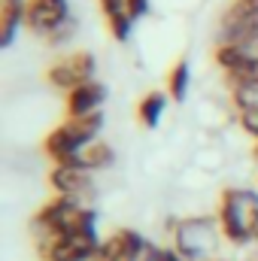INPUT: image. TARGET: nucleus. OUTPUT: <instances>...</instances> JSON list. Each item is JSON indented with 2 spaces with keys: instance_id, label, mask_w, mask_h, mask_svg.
<instances>
[{
  "instance_id": "nucleus-1",
  "label": "nucleus",
  "mask_w": 258,
  "mask_h": 261,
  "mask_svg": "<svg viewBox=\"0 0 258 261\" xmlns=\"http://www.w3.org/2000/svg\"><path fill=\"white\" fill-rule=\"evenodd\" d=\"M219 219L216 216H197V219H183L173 231V249L186 261H210L219 258L216 246H219Z\"/></svg>"
},
{
  "instance_id": "nucleus-2",
  "label": "nucleus",
  "mask_w": 258,
  "mask_h": 261,
  "mask_svg": "<svg viewBox=\"0 0 258 261\" xmlns=\"http://www.w3.org/2000/svg\"><path fill=\"white\" fill-rule=\"evenodd\" d=\"M255 192H243V189H225L216 206V219L222 228V237L231 246H246L252 240L249 231V206H252Z\"/></svg>"
},
{
  "instance_id": "nucleus-3",
  "label": "nucleus",
  "mask_w": 258,
  "mask_h": 261,
  "mask_svg": "<svg viewBox=\"0 0 258 261\" xmlns=\"http://www.w3.org/2000/svg\"><path fill=\"white\" fill-rule=\"evenodd\" d=\"M67 21H70L67 0H28L24 3V28L40 40H49Z\"/></svg>"
},
{
  "instance_id": "nucleus-4",
  "label": "nucleus",
  "mask_w": 258,
  "mask_h": 261,
  "mask_svg": "<svg viewBox=\"0 0 258 261\" xmlns=\"http://www.w3.org/2000/svg\"><path fill=\"white\" fill-rule=\"evenodd\" d=\"M94 55L91 52H73V55H67L61 61H55V64L49 67V73H46V79H49V85H55V88H61V91H73V88H79V85H85V82H91L94 79Z\"/></svg>"
},
{
  "instance_id": "nucleus-5",
  "label": "nucleus",
  "mask_w": 258,
  "mask_h": 261,
  "mask_svg": "<svg viewBox=\"0 0 258 261\" xmlns=\"http://www.w3.org/2000/svg\"><path fill=\"white\" fill-rule=\"evenodd\" d=\"M146 246H149V240L140 231L119 228L107 240H100V246H97V252H94L91 261H140L143 252H146Z\"/></svg>"
},
{
  "instance_id": "nucleus-6",
  "label": "nucleus",
  "mask_w": 258,
  "mask_h": 261,
  "mask_svg": "<svg viewBox=\"0 0 258 261\" xmlns=\"http://www.w3.org/2000/svg\"><path fill=\"white\" fill-rule=\"evenodd\" d=\"M49 189L55 195H70V197H85L94 189V179H91V170H79V167H64V164H55L49 170Z\"/></svg>"
},
{
  "instance_id": "nucleus-7",
  "label": "nucleus",
  "mask_w": 258,
  "mask_h": 261,
  "mask_svg": "<svg viewBox=\"0 0 258 261\" xmlns=\"http://www.w3.org/2000/svg\"><path fill=\"white\" fill-rule=\"evenodd\" d=\"M107 100V85L104 82H85L73 91H67V119H79V116H91L100 110V103Z\"/></svg>"
},
{
  "instance_id": "nucleus-8",
  "label": "nucleus",
  "mask_w": 258,
  "mask_h": 261,
  "mask_svg": "<svg viewBox=\"0 0 258 261\" xmlns=\"http://www.w3.org/2000/svg\"><path fill=\"white\" fill-rule=\"evenodd\" d=\"M222 43L246 46V49L255 52V46H258V15H231V12H225V21H222Z\"/></svg>"
},
{
  "instance_id": "nucleus-9",
  "label": "nucleus",
  "mask_w": 258,
  "mask_h": 261,
  "mask_svg": "<svg viewBox=\"0 0 258 261\" xmlns=\"http://www.w3.org/2000/svg\"><path fill=\"white\" fill-rule=\"evenodd\" d=\"M43 149H46V155L58 164V161H64L70 155H79V152H85V146L67 130V125H58L55 130H49L46 134V140H43Z\"/></svg>"
},
{
  "instance_id": "nucleus-10",
  "label": "nucleus",
  "mask_w": 258,
  "mask_h": 261,
  "mask_svg": "<svg viewBox=\"0 0 258 261\" xmlns=\"http://www.w3.org/2000/svg\"><path fill=\"white\" fill-rule=\"evenodd\" d=\"M164 107H167V94H161V91L143 94L140 103H137V122L143 128H158V122L164 116Z\"/></svg>"
},
{
  "instance_id": "nucleus-11",
  "label": "nucleus",
  "mask_w": 258,
  "mask_h": 261,
  "mask_svg": "<svg viewBox=\"0 0 258 261\" xmlns=\"http://www.w3.org/2000/svg\"><path fill=\"white\" fill-rule=\"evenodd\" d=\"M67 130L82 143V146H91L94 140H97V134L104 128V113L97 110V113H91V116H79V119H67L64 122Z\"/></svg>"
},
{
  "instance_id": "nucleus-12",
  "label": "nucleus",
  "mask_w": 258,
  "mask_h": 261,
  "mask_svg": "<svg viewBox=\"0 0 258 261\" xmlns=\"http://www.w3.org/2000/svg\"><path fill=\"white\" fill-rule=\"evenodd\" d=\"M24 24V3H3L0 9V46H12L15 31Z\"/></svg>"
},
{
  "instance_id": "nucleus-13",
  "label": "nucleus",
  "mask_w": 258,
  "mask_h": 261,
  "mask_svg": "<svg viewBox=\"0 0 258 261\" xmlns=\"http://www.w3.org/2000/svg\"><path fill=\"white\" fill-rule=\"evenodd\" d=\"M189 82H192V67H189V58H179L176 64L170 67V73H167V94H170V100L183 103V100H186V94H189Z\"/></svg>"
},
{
  "instance_id": "nucleus-14",
  "label": "nucleus",
  "mask_w": 258,
  "mask_h": 261,
  "mask_svg": "<svg viewBox=\"0 0 258 261\" xmlns=\"http://www.w3.org/2000/svg\"><path fill=\"white\" fill-rule=\"evenodd\" d=\"M82 155H85L88 170H107V167L116 164V149H113L110 143H104V140H94L91 146H85Z\"/></svg>"
},
{
  "instance_id": "nucleus-15",
  "label": "nucleus",
  "mask_w": 258,
  "mask_h": 261,
  "mask_svg": "<svg viewBox=\"0 0 258 261\" xmlns=\"http://www.w3.org/2000/svg\"><path fill=\"white\" fill-rule=\"evenodd\" d=\"M249 55H255L252 49H246V46H231V43H219V49H216V64L222 67L225 73H231V70H237V67L243 64Z\"/></svg>"
},
{
  "instance_id": "nucleus-16",
  "label": "nucleus",
  "mask_w": 258,
  "mask_h": 261,
  "mask_svg": "<svg viewBox=\"0 0 258 261\" xmlns=\"http://www.w3.org/2000/svg\"><path fill=\"white\" fill-rule=\"evenodd\" d=\"M225 79H228L231 88H240V85H258V55H249L237 70L225 73Z\"/></svg>"
},
{
  "instance_id": "nucleus-17",
  "label": "nucleus",
  "mask_w": 258,
  "mask_h": 261,
  "mask_svg": "<svg viewBox=\"0 0 258 261\" xmlns=\"http://www.w3.org/2000/svg\"><path fill=\"white\" fill-rule=\"evenodd\" d=\"M231 100H234L237 113H258V85L231 88Z\"/></svg>"
},
{
  "instance_id": "nucleus-18",
  "label": "nucleus",
  "mask_w": 258,
  "mask_h": 261,
  "mask_svg": "<svg viewBox=\"0 0 258 261\" xmlns=\"http://www.w3.org/2000/svg\"><path fill=\"white\" fill-rule=\"evenodd\" d=\"M73 34H76V21L70 18L64 28H58V31H55V34H52V37H49L46 43H49V46H64V43L70 40V37H73Z\"/></svg>"
},
{
  "instance_id": "nucleus-19",
  "label": "nucleus",
  "mask_w": 258,
  "mask_h": 261,
  "mask_svg": "<svg viewBox=\"0 0 258 261\" xmlns=\"http://www.w3.org/2000/svg\"><path fill=\"white\" fill-rule=\"evenodd\" d=\"M97 3H100V9H104L107 21H110V18H116V15H122V12H128V0H97Z\"/></svg>"
},
{
  "instance_id": "nucleus-20",
  "label": "nucleus",
  "mask_w": 258,
  "mask_h": 261,
  "mask_svg": "<svg viewBox=\"0 0 258 261\" xmlns=\"http://www.w3.org/2000/svg\"><path fill=\"white\" fill-rule=\"evenodd\" d=\"M237 122L252 140H258V113H237Z\"/></svg>"
},
{
  "instance_id": "nucleus-21",
  "label": "nucleus",
  "mask_w": 258,
  "mask_h": 261,
  "mask_svg": "<svg viewBox=\"0 0 258 261\" xmlns=\"http://www.w3.org/2000/svg\"><path fill=\"white\" fill-rule=\"evenodd\" d=\"M228 12L231 15H258V0H234Z\"/></svg>"
},
{
  "instance_id": "nucleus-22",
  "label": "nucleus",
  "mask_w": 258,
  "mask_h": 261,
  "mask_svg": "<svg viewBox=\"0 0 258 261\" xmlns=\"http://www.w3.org/2000/svg\"><path fill=\"white\" fill-rule=\"evenodd\" d=\"M128 15L137 21L143 15H149V0H128Z\"/></svg>"
},
{
  "instance_id": "nucleus-23",
  "label": "nucleus",
  "mask_w": 258,
  "mask_h": 261,
  "mask_svg": "<svg viewBox=\"0 0 258 261\" xmlns=\"http://www.w3.org/2000/svg\"><path fill=\"white\" fill-rule=\"evenodd\" d=\"M249 231H252V240L258 243V192L252 197V206H249Z\"/></svg>"
},
{
  "instance_id": "nucleus-24",
  "label": "nucleus",
  "mask_w": 258,
  "mask_h": 261,
  "mask_svg": "<svg viewBox=\"0 0 258 261\" xmlns=\"http://www.w3.org/2000/svg\"><path fill=\"white\" fill-rule=\"evenodd\" d=\"M161 261H186V258H183L173 246H164V249H161Z\"/></svg>"
},
{
  "instance_id": "nucleus-25",
  "label": "nucleus",
  "mask_w": 258,
  "mask_h": 261,
  "mask_svg": "<svg viewBox=\"0 0 258 261\" xmlns=\"http://www.w3.org/2000/svg\"><path fill=\"white\" fill-rule=\"evenodd\" d=\"M243 261H258V252H249V255H246Z\"/></svg>"
},
{
  "instance_id": "nucleus-26",
  "label": "nucleus",
  "mask_w": 258,
  "mask_h": 261,
  "mask_svg": "<svg viewBox=\"0 0 258 261\" xmlns=\"http://www.w3.org/2000/svg\"><path fill=\"white\" fill-rule=\"evenodd\" d=\"M3 3H24V0H3Z\"/></svg>"
},
{
  "instance_id": "nucleus-27",
  "label": "nucleus",
  "mask_w": 258,
  "mask_h": 261,
  "mask_svg": "<svg viewBox=\"0 0 258 261\" xmlns=\"http://www.w3.org/2000/svg\"><path fill=\"white\" fill-rule=\"evenodd\" d=\"M210 261H228V258H210Z\"/></svg>"
},
{
  "instance_id": "nucleus-28",
  "label": "nucleus",
  "mask_w": 258,
  "mask_h": 261,
  "mask_svg": "<svg viewBox=\"0 0 258 261\" xmlns=\"http://www.w3.org/2000/svg\"><path fill=\"white\" fill-rule=\"evenodd\" d=\"M255 55H258V46H255Z\"/></svg>"
}]
</instances>
